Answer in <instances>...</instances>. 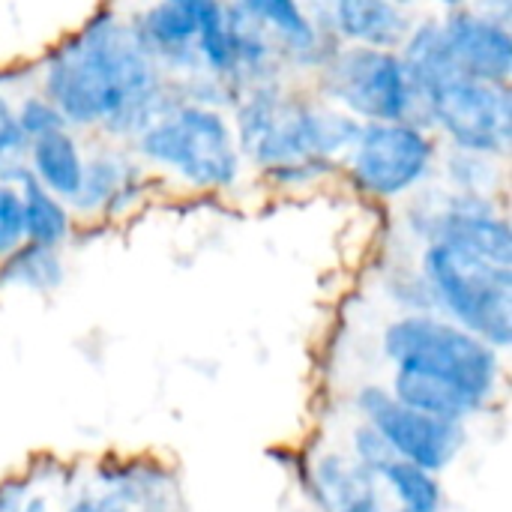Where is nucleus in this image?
<instances>
[{
  "label": "nucleus",
  "mask_w": 512,
  "mask_h": 512,
  "mask_svg": "<svg viewBox=\"0 0 512 512\" xmlns=\"http://www.w3.org/2000/svg\"><path fill=\"white\" fill-rule=\"evenodd\" d=\"M9 512H45V504L42 501H27V504H18L15 510Z\"/></svg>",
  "instance_id": "28"
},
{
  "label": "nucleus",
  "mask_w": 512,
  "mask_h": 512,
  "mask_svg": "<svg viewBox=\"0 0 512 512\" xmlns=\"http://www.w3.org/2000/svg\"><path fill=\"white\" fill-rule=\"evenodd\" d=\"M393 459H396L393 450L387 447V441L369 423H363V426L354 429V462L363 471H369L378 480V474L384 471V465H390Z\"/></svg>",
  "instance_id": "25"
},
{
  "label": "nucleus",
  "mask_w": 512,
  "mask_h": 512,
  "mask_svg": "<svg viewBox=\"0 0 512 512\" xmlns=\"http://www.w3.org/2000/svg\"><path fill=\"white\" fill-rule=\"evenodd\" d=\"M399 57L411 81L414 117H426L462 153L489 159H504L510 153V84L480 81L459 69L438 21L414 24Z\"/></svg>",
  "instance_id": "2"
},
{
  "label": "nucleus",
  "mask_w": 512,
  "mask_h": 512,
  "mask_svg": "<svg viewBox=\"0 0 512 512\" xmlns=\"http://www.w3.org/2000/svg\"><path fill=\"white\" fill-rule=\"evenodd\" d=\"M27 171L39 186H45L51 195L69 204L84 174V150L78 138L72 135V129L66 126L42 138H33L30 153H27Z\"/></svg>",
  "instance_id": "17"
},
{
  "label": "nucleus",
  "mask_w": 512,
  "mask_h": 512,
  "mask_svg": "<svg viewBox=\"0 0 512 512\" xmlns=\"http://www.w3.org/2000/svg\"><path fill=\"white\" fill-rule=\"evenodd\" d=\"M144 512H153V510H144Z\"/></svg>",
  "instance_id": "30"
},
{
  "label": "nucleus",
  "mask_w": 512,
  "mask_h": 512,
  "mask_svg": "<svg viewBox=\"0 0 512 512\" xmlns=\"http://www.w3.org/2000/svg\"><path fill=\"white\" fill-rule=\"evenodd\" d=\"M327 96L360 123L414 120V93L399 51L342 45L321 63Z\"/></svg>",
  "instance_id": "7"
},
{
  "label": "nucleus",
  "mask_w": 512,
  "mask_h": 512,
  "mask_svg": "<svg viewBox=\"0 0 512 512\" xmlns=\"http://www.w3.org/2000/svg\"><path fill=\"white\" fill-rule=\"evenodd\" d=\"M435 3H441V6H447V9H456V6H465V0H435Z\"/></svg>",
  "instance_id": "29"
},
{
  "label": "nucleus",
  "mask_w": 512,
  "mask_h": 512,
  "mask_svg": "<svg viewBox=\"0 0 512 512\" xmlns=\"http://www.w3.org/2000/svg\"><path fill=\"white\" fill-rule=\"evenodd\" d=\"M135 189H138V174L132 162L114 150H105V153H96L93 159H84V174L69 204L87 216L114 213L129 204Z\"/></svg>",
  "instance_id": "15"
},
{
  "label": "nucleus",
  "mask_w": 512,
  "mask_h": 512,
  "mask_svg": "<svg viewBox=\"0 0 512 512\" xmlns=\"http://www.w3.org/2000/svg\"><path fill=\"white\" fill-rule=\"evenodd\" d=\"M378 483L396 498L402 512H441L444 510V489L438 474L411 465L405 459H393L378 474Z\"/></svg>",
  "instance_id": "19"
},
{
  "label": "nucleus",
  "mask_w": 512,
  "mask_h": 512,
  "mask_svg": "<svg viewBox=\"0 0 512 512\" xmlns=\"http://www.w3.org/2000/svg\"><path fill=\"white\" fill-rule=\"evenodd\" d=\"M15 120H18L21 132H24L30 141H33V138H42V135H48V132H54V129H66L63 114H60L42 93L24 96V99L18 102V108H15Z\"/></svg>",
  "instance_id": "23"
},
{
  "label": "nucleus",
  "mask_w": 512,
  "mask_h": 512,
  "mask_svg": "<svg viewBox=\"0 0 512 512\" xmlns=\"http://www.w3.org/2000/svg\"><path fill=\"white\" fill-rule=\"evenodd\" d=\"M411 0H333L327 33L348 45L396 51L411 33Z\"/></svg>",
  "instance_id": "11"
},
{
  "label": "nucleus",
  "mask_w": 512,
  "mask_h": 512,
  "mask_svg": "<svg viewBox=\"0 0 512 512\" xmlns=\"http://www.w3.org/2000/svg\"><path fill=\"white\" fill-rule=\"evenodd\" d=\"M24 240V210L18 186L0 183V261L12 255Z\"/></svg>",
  "instance_id": "24"
},
{
  "label": "nucleus",
  "mask_w": 512,
  "mask_h": 512,
  "mask_svg": "<svg viewBox=\"0 0 512 512\" xmlns=\"http://www.w3.org/2000/svg\"><path fill=\"white\" fill-rule=\"evenodd\" d=\"M384 357L396 372L435 381L462 396L474 414L492 405L501 387V351L432 312H411L387 324L381 336Z\"/></svg>",
  "instance_id": "4"
},
{
  "label": "nucleus",
  "mask_w": 512,
  "mask_h": 512,
  "mask_svg": "<svg viewBox=\"0 0 512 512\" xmlns=\"http://www.w3.org/2000/svg\"><path fill=\"white\" fill-rule=\"evenodd\" d=\"M66 512H123L108 498H78Z\"/></svg>",
  "instance_id": "27"
},
{
  "label": "nucleus",
  "mask_w": 512,
  "mask_h": 512,
  "mask_svg": "<svg viewBox=\"0 0 512 512\" xmlns=\"http://www.w3.org/2000/svg\"><path fill=\"white\" fill-rule=\"evenodd\" d=\"M231 126L243 159H252L273 180L303 183L351 150L360 120L258 84L240 102Z\"/></svg>",
  "instance_id": "3"
},
{
  "label": "nucleus",
  "mask_w": 512,
  "mask_h": 512,
  "mask_svg": "<svg viewBox=\"0 0 512 512\" xmlns=\"http://www.w3.org/2000/svg\"><path fill=\"white\" fill-rule=\"evenodd\" d=\"M492 162H495V159H489V156L456 150V156L447 162L450 183L456 186V192L489 195V186H492Z\"/></svg>",
  "instance_id": "22"
},
{
  "label": "nucleus",
  "mask_w": 512,
  "mask_h": 512,
  "mask_svg": "<svg viewBox=\"0 0 512 512\" xmlns=\"http://www.w3.org/2000/svg\"><path fill=\"white\" fill-rule=\"evenodd\" d=\"M312 495L324 512H384L378 480L339 453H327L315 462Z\"/></svg>",
  "instance_id": "14"
},
{
  "label": "nucleus",
  "mask_w": 512,
  "mask_h": 512,
  "mask_svg": "<svg viewBox=\"0 0 512 512\" xmlns=\"http://www.w3.org/2000/svg\"><path fill=\"white\" fill-rule=\"evenodd\" d=\"M300 3H303V9L309 12V18L315 21V27H318L321 33H327V18H330L333 0H300Z\"/></svg>",
  "instance_id": "26"
},
{
  "label": "nucleus",
  "mask_w": 512,
  "mask_h": 512,
  "mask_svg": "<svg viewBox=\"0 0 512 512\" xmlns=\"http://www.w3.org/2000/svg\"><path fill=\"white\" fill-rule=\"evenodd\" d=\"M423 282L450 321L471 330L495 351L512 345V264H501L468 246L429 240L423 249Z\"/></svg>",
  "instance_id": "5"
},
{
  "label": "nucleus",
  "mask_w": 512,
  "mask_h": 512,
  "mask_svg": "<svg viewBox=\"0 0 512 512\" xmlns=\"http://www.w3.org/2000/svg\"><path fill=\"white\" fill-rule=\"evenodd\" d=\"M195 24V51L201 72L225 81L237 78V51L228 6L222 0H171Z\"/></svg>",
  "instance_id": "16"
},
{
  "label": "nucleus",
  "mask_w": 512,
  "mask_h": 512,
  "mask_svg": "<svg viewBox=\"0 0 512 512\" xmlns=\"http://www.w3.org/2000/svg\"><path fill=\"white\" fill-rule=\"evenodd\" d=\"M396 512H402V510H396Z\"/></svg>",
  "instance_id": "31"
},
{
  "label": "nucleus",
  "mask_w": 512,
  "mask_h": 512,
  "mask_svg": "<svg viewBox=\"0 0 512 512\" xmlns=\"http://www.w3.org/2000/svg\"><path fill=\"white\" fill-rule=\"evenodd\" d=\"M438 147L417 120L360 123L348 150L354 183L375 198H402L426 183Z\"/></svg>",
  "instance_id": "8"
},
{
  "label": "nucleus",
  "mask_w": 512,
  "mask_h": 512,
  "mask_svg": "<svg viewBox=\"0 0 512 512\" xmlns=\"http://www.w3.org/2000/svg\"><path fill=\"white\" fill-rule=\"evenodd\" d=\"M42 96L69 129H105L135 138L171 102L162 69L141 48L132 24L102 12L69 36L45 63Z\"/></svg>",
  "instance_id": "1"
},
{
  "label": "nucleus",
  "mask_w": 512,
  "mask_h": 512,
  "mask_svg": "<svg viewBox=\"0 0 512 512\" xmlns=\"http://www.w3.org/2000/svg\"><path fill=\"white\" fill-rule=\"evenodd\" d=\"M132 30L153 63L174 72H201L195 51V24L171 0H156L135 21Z\"/></svg>",
  "instance_id": "13"
},
{
  "label": "nucleus",
  "mask_w": 512,
  "mask_h": 512,
  "mask_svg": "<svg viewBox=\"0 0 512 512\" xmlns=\"http://www.w3.org/2000/svg\"><path fill=\"white\" fill-rule=\"evenodd\" d=\"M0 282L24 291H54L63 282V261L57 249L21 243L0 261Z\"/></svg>",
  "instance_id": "20"
},
{
  "label": "nucleus",
  "mask_w": 512,
  "mask_h": 512,
  "mask_svg": "<svg viewBox=\"0 0 512 512\" xmlns=\"http://www.w3.org/2000/svg\"><path fill=\"white\" fill-rule=\"evenodd\" d=\"M234 15L258 27L276 48L294 60H312L321 54L324 33L315 27L300 0H231Z\"/></svg>",
  "instance_id": "12"
},
{
  "label": "nucleus",
  "mask_w": 512,
  "mask_h": 512,
  "mask_svg": "<svg viewBox=\"0 0 512 512\" xmlns=\"http://www.w3.org/2000/svg\"><path fill=\"white\" fill-rule=\"evenodd\" d=\"M438 24L459 69L480 81L510 84L512 36L507 21H498L471 6H456L447 9V18Z\"/></svg>",
  "instance_id": "10"
},
{
  "label": "nucleus",
  "mask_w": 512,
  "mask_h": 512,
  "mask_svg": "<svg viewBox=\"0 0 512 512\" xmlns=\"http://www.w3.org/2000/svg\"><path fill=\"white\" fill-rule=\"evenodd\" d=\"M138 153L192 189H231L243 174V153L231 120L204 102L168 105L138 135Z\"/></svg>",
  "instance_id": "6"
},
{
  "label": "nucleus",
  "mask_w": 512,
  "mask_h": 512,
  "mask_svg": "<svg viewBox=\"0 0 512 512\" xmlns=\"http://www.w3.org/2000/svg\"><path fill=\"white\" fill-rule=\"evenodd\" d=\"M27 153H30V138L21 132L12 102L0 93V183L18 186L30 174Z\"/></svg>",
  "instance_id": "21"
},
{
  "label": "nucleus",
  "mask_w": 512,
  "mask_h": 512,
  "mask_svg": "<svg viewBox=\"0 0 512 512\" xmlns=\"http://www.w3.org/2000/svg\"><path fill=\"white\" fill-rule=\"evenodd\" d=\"M357 411L387 441L396 459L420 465L432 474L447 471L468 441L465 423L408 408L384 387H363L357 393Z\"/></svg>",
  "instance_id": "9"
},
{
  "label": "nucleus",
  "mask_w": 512,
  "mask_h": 512,
  "mask_svg": "<svg viewBox=\"0 0 512 512\" xmlns=\"http://www.w3.org/2000/svg\"><path fill=\"white\" fill-rule=\"evenodd\" d=\"M21 210H24V240L48 249H60L72 231L69 204L39 186L30 174L18 183Z\"/></svg>",
  "instance_id": "18"
}]
</instances>
